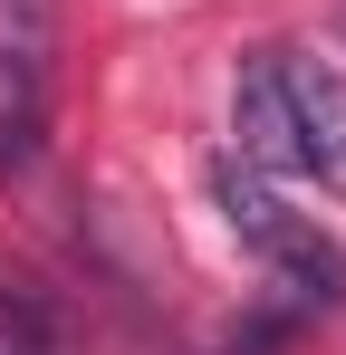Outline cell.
Segmentation results:
<instances>
[{
	"label": "cell",
	"instance_id": "obj_1",
	"mask_svg": "<svg viewBox=\"0 0 346 355\" xmlns=\"http://www.w3.org/2000/svg\"><path fill=\"white\" fill-rule=\"evenodd\" d=\"M231 154L279 182L346 192V77L308 49H260L231 87Z\"/></svg>",
	"mask_w": 346,
	"mask_h": 355
},
{
	"label": "cell",
	"instance_id": "obj_3",
	"mask_svg": "<svg viewBox=\"0 0 346 355\" xmlns=\"http://www.w3.org/2000/svg\"><path fill=\"white\" fill-rule=\"evenodd\" d=\"M58 19L67 0H0V173H19L58 106Z\"/></svg>",
	"mask_w": 346,
	"mask_h": 355
},
{
	"label": "cell",
	"instance_id": "obj_2",
	"mask_svg": "<svg viewBox=\"0 0 346 355\" xmlns=\"http://www.w3.org/2000/svg\"><path fill=\"white\" fill-rule=\"evenodd\" d=\"M212 192H222V221H231V240L270 269V288L308 317V307H337L346 297V250L327 231H318V211H298L279 182L260 173V164H240V154H222L212 164Z\"/></svg>",
	"mask_w": 346,
	"mask_h": 355
}]
</instances>
